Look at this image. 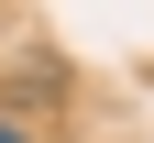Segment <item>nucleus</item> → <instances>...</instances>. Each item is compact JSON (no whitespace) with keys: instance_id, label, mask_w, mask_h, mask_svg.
Returning <instances> with one entry per match:
<instances>
[{"instance_id":"f257e3e1","label":"nucleus","mask_w":154,"mask_h":143,"mask_svg":"<svg viewBox=\"0 0 154 143\" xmlns=\"http://www.w3.org/2000/svg\"><path fill=\"white\" fill-rule=\"evenodd\" d=\"M0 143H33V132H22V121H11V110H0Z\"/></svg>"}]
</instances>
